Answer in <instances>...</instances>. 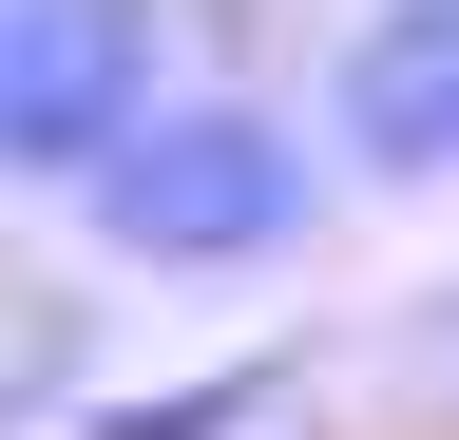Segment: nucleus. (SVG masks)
Segmentation results:
<instances>
[{
    "instance_id": "f257e3e1",
    "label": "nucleus",
    "mask_w": 459,
    "mask_h": 440,
    "mask_svg": "<svg viewBox=\"0 0 459 440\" xmlns=\"http://www.w3.org/2000/svg\"><path fill=\"white\" fill-rule=\"evenodd\" d=\"M77 211H96L115 268H268V249H307L325 173H307V134H287L268 96H172Z\"/></svg>"
},
{
    "instance_id": "f03ea898",
    "label": "nucleus",
    "mask_w": 459,
    "mask_h": 440,
    "mask_svg": "<svg viewBox=\"0 0 459 440\" xmlns=\"http://www.w3.org/2000/svg\"><path fill=\"white\" fill-rule=\"evenodd\" d=\"M153 116H172L153 0H0V173L20 192H96Z\"/></svg>"
},
{
    "instance_id": "7ed1b4c3",
    "label": "nucleus",
    "mask_w": 459,
    "mask_h": 440,
    "mask_svg": "<svg viewBox=\"0 0 459 440\" xmlns=\"http://www.w3.org/2000/svg\"><path fill=\"white\" fill-rule=\"evenodd\" d=\"M325 153H364L383 192L459 173V0H364L325 58Z\"/></svg>"
},
{
    "instance_id": "20e7f679",
    "label": "nucleus",
    "mask_w": 459,
    "mask_h": 440,
    "mask_svg": "<svg viewBox=\"0 0 459 440\" xmlns=\"http://www.w3.org/2000/svg\"><path fill=\"white\" fill-rule=\"evenodd\" d=\"M287 402V364H211V383H172V402H96V440H249Z\"/></svg>"
}]
</instances>
